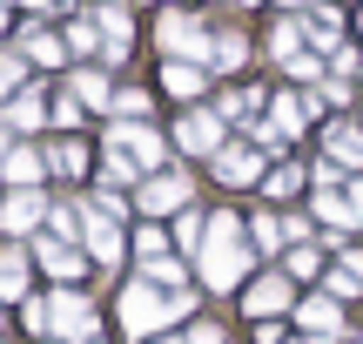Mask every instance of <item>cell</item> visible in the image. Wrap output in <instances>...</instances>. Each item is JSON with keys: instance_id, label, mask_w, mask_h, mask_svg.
Returning a JSON list of instances; mask_svg holds the SVG:
<instances>
[{"instance_id": "obj_1", "label": "cell", "mask_w": 363, "mask_h": 344, "mask_svg": "<svg viewBox=\"0 0 363 344\" xmlns=\"http://www.w3.org/2000/svg\"><path fill=\"white\" fill-rule=\"evenodd\" d=\"M182 311H189V297H169V304H162V297L148 291V284H135V291L121 297V324H128L135 338L162 331V324H169V318H182Z\"/></svg>"}, {"instance_id": "obj_2", "label": "cell", "mask_w": 363, "mask_h": 344, "mask_svg": "<svg viewBox=\"0 0 363 344\" xmlns=\"http://www.w3.org/2000/svg\"><path fill=\"white\" fill-rule=\"evenodd\" d=\"M296 318H303V331H310L316 344H323V338H337V331H343V311H337V297H310V304H303V311H296Z\"/></svg>"}, {"instance_id": "obj_3", "label": "cell", "mask_w": 363, "mask_h": 344, "mask_svg": "<svg viewBox=\"0 0 363 344\" xmlns=\"http://www.w3.org/2000/svg\"><path fill=\"white\" fill-rule=\"evenodd\" d=\"M48 318H54V331H67V338H88V331H94V311L81 304V297H54Z\"/></svg>"}, {"instance_id": "obj_4", "label": "cell", "mask_w": 363, "mask_h": 344, "mask_svg": "<svg viewBox=\"0 0 363 344\" xmlns=\"http://www.w3.org/2000/svg\"><path fill=\"white\" fill-rule=\"evenodd\" d=\"M269 311H289V277H262L249 291V318H269Z\"/></svg>"}, {"instance_id": "obj_5", "label": "cell", "mask_w": 363, "mask_h": 344, "mask_svg": "<svg viewBox=\"0 0 363 344\" xmlns=\"http://www.w3.org/2000/svg\"><path fill=\"white\" fill-rule=\"evenodd\" d=\"M34 216H40V203H34V196H13L7 210H0V223H7V230H27Z\"/></svg>"}, {"instance_id": "obj_6", "label": "cell", "mask_w": 363, "mask_h": 344, "mask_svg": "<svg viewBox=\"0 0 363 344\" xmlns=\"http://www.w3.org/2000/svg\"><path fill=\"white\" fill-rule=\"evenodd\" d=\"M330 149H337V162H363V135L357 129H337V135H330Z\"/></svg>"}, {"instance_id": "obj_7", "label": "cell", "mask_w": 363, "mask_h": 344, "mask_svg": "<svg viewBox=\"0 0 363 344\" xmlns=\"http://www.w3.org/2000/svg\"><path fill=\"white\" fill-rule=\"evenodd\" d=\"M40 257H48V270H54V277H74V270H81V257H74V250H61V243H48Z\"/></svg>"}, {"instance_id": "obj_8", "label": "cell", "mask_w": 363, "mask_h": 344, "mask_svg": "<svg viewBox=\"0 0 363 344\" xmlns=\"http://www.w3.org/2000/svg\"><path fill=\"white\" fill-rule=\"evenodd\" d=\"M222 176H229V183H249V176H256V156H222Z\"/></svg>"}, {"instance_id": "obj_9", "label": "cell", "mask_w": 363, "mask_h": 344, "mask_svg": "<svg viewBox=\"0 0 363 344\" xmlns=\"http://www.w3.org/2000/svg\"><path fill=\"white\" fill-rule=\"evenodd\" d=\"M316 264H323L316 250H289V277H316Z\"/></svg>"}, {"instance_id": "obj_10", "label": "cell", "mask_w": 363, "mask_h": 344, "mask_svg": "<svg viewBox=\"0 0 363 344\" xmlns=\"http://www.w3.org/2000/svg\"><path fill=\"white\" fill-rule=\"evenodd\" d=\"M0 291H21V257H13V250L0 257Z\"/></svg>"}, {"instance_id": "obj_11", "label": "cell", "mask_w": 363, "mask_h": 344, "mask_svg": "<svg viewBox=\"0 0 363 344\" xmlns=\"http://www.w3.org/2000/svg\"><path fill=\"white\" fill-rule=\"evenodd\" d=\"M208 135H216L208 122H189V129H182V142H189V149H208Z\"/></svg>"}]
</instances>
